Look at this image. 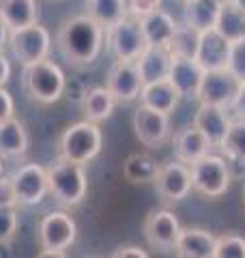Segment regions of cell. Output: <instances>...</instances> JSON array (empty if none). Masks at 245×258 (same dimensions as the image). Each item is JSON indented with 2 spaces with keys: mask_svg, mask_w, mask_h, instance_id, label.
<instances>
[{
  "mask_svg": "<svg viewBox=\"0 0 245 258\" xmlns=\"http://www.w3.org/2000/svg\"><path fill=\"white\" fill-rule=\"evenodd\" d=\"M232 3H234L236 7H241V9L245 11V0H232Z\"/></svg>",
  "mask_w": 245,
  "mask_h": 258,
  "instance_id": "7bdbcfd3",
  "label": "cell"
},
{
  "mask_svg": "<svg viewBox=\"0 0 245 258\" xmlns=\"http://www.w3.org/2000/svg\"><path fill=\"white\" fill-rule=\"evenodd\" d=\"M9 45L15 56V60H20L24 67L32 62H39L47 58L50 52V32L39 24H32L26 28L9 30Z\"/></svg>",
  "mask_w": 245,
  "mask_h": 258,
  "instance_id": "52a82bcc",
  "label": "cell"
},
{
  "mask_svg": "<svg viewBox=\"0 0 245 258\" xmlns=\"http://www.w3.org/2000/svg\"><path fill=\"white\" fill-rule=\"evenodd\" d=\"M140 24H142V32H144L149 45H168L176 30L174 18L163 9H157L149 15H144Z\"/></svg>",
  "mask_w": 245,
  "mask_h": 258,
  "instance_id": "cb8c5ba5",
  "label": "cell"
},
{
  "mask_svg": "<svg viewBox=\"0 0 245 258\" xmlns=\"http://www.w3.org/2000/svg\"><path fill=\"white\" fill-rule=\"evenodd\" d=\"M178 99H181V95L176 93V88L172 86V82L168 78L159 80V82H153V84H146L140 93L142 106L163 112V114L174 112V108L178 106Z\"/></svg>",
  "mask_w": 245,
  "mask_h": 258,
  "instance_id": "44dd1931",
  "label": "cell"
},
{
  "mask_svg": "<svg viewBox=\"0 0 245 258\" xmlns=\"http://www.w3.org/2000/svg\"><path fill=\"white\" fill-rule=\"evenodd\" d=\"M219 149L226 153L228 159L245 164V120H241V118L232 120L222 144H219Z\"/></svg>",
  "mask_w": 245,
  "mask_h": 258,
  "instance_id": "4dcf8cb0",
  "label": "cell"
},
{
  "mask_svg": "<svg viewBox=\"0 0 245 258\" xmlns=\"http://www.w3.org/2000/svg\"><path fill=\"white\" fill-rule=\"evenodd\" d=\"M170 114L151 110L140 103V108L134 112V129L136 136L144 147L159 149L170 136Z\"/></svg>",
  "mask_w": 245,
  "mask_h": 258,
  "instance_id": "5bb4252c",
  "label": "cell"
},
{
  "mask_svg": "<svg viewBox=\"0 0 245 258\" xmlns=\"http://www.w3.org/2000/svg\"><path fill=\"white\" fill-rule=\"evenodd\" d=\"M105 39H108V50L116 60L136 62L142 56V52L149 47L140 20L132 18V15H127L114 26H110Z\"/></svg>",
  "mask_w": 245,
  "mask_h": 258,
  "instance_id": "5b68a950",
  "label": "cell"
},
{
  "mask_svg": "<svg viewBox=\"0 0 245 258\" xmlns=\"http://www.w3.org/2000/svg\"><path fill=\"white\" fill-rule=\"evenodd\" d=\"M9 78H11V64L7 60V56L0 52V88L9 82Z\"/></svg>",
  "mask_w": 245,
  "mask_h": 258,
  "instance_id": "ab89813d",
  "label": "cell"
},
{
  "mask_svg": "<svg viewBox=\"0 0 245 258\" xmlns=\"http://www.w3.org/2000/svg\"><path fill=\"white\" fill-rule=\"evenodd\" d=\"M28 149V134L18 118L0 123V157H20Z\"/></svg>",
  "mask_w": 245,
  "mask_h": 258,
  "instance_id": "d4e9b609",
  "label": "cell"
},
{
  "mask_svg": "<svg viewBox=\"0 0 245 258\" xmlns=\"http://www.w3.org/2000/svg\"><path fill=\"white\" fill-rule=\"evenodd\" d=\"M56 45L65 62L84 69L97 60L103 45V26L88 15H76L65 20L56 35Z\"/></svg>",
  "mask_w": 245,
  "mask_h": 258,
  "instance_id": "6da1fadb",
  "label": "cell"
},
{
  "mask_svg": "<svg viewBox=\"0 0 245 258\" xmlns=\"http://www.w3.org/2000/svg\"><path fill=\"white\" fill-rule=\"evenodd\" d=\"M198 43H200V32L187 26V24H176V30L172 39H170V52L172 56H181V58H196L198 52Z\"/></svg>",
  "mask_w": 245,
  "mask_h": 258,
  "instance_id": "f546056e",
  "label": "cell"
},
{
  "mask_svg": "<svg viewBox=\"0 0 245 258\" xmlns=\"http://www.w3.org/2000/svg\"><path fill=\"white\" fill-rule=\"evenodd\" d=\"M181 235V224L176 215L168 209H155L144 220V237L149 245L159 252H170L176 245V239Z\"/></svg>",
  "mask_w": 245,
  "mask_h": 258,
  "instance_id": "8fae6325",
  "label": "cell"
},
{
  "mask_svg": "<svg viewBox=\"0 0 245 258\" xmlns=\"http://www.w3.org/2000/svg\"><path fill=\"white\" fill-rule=\"evenodd\" d=\"M239 86H241V80L228 69L204 71L198 101L200 103H213V106H222V108H230L236 93H239Z\"/></svg>",
  "mask_w": 245,
  "mask_h": 258,
  "instance_id": "30bf717a",
  "label": "cell"
},
{
  "mask_svg": "<svg viewBox=\"0 0 245 258\" xmlns=\"http://www.w3.org/2000/svg\"><path fill=\"white\" fill-rule=\"evenodd\" d=\"M228 71L245 82V39L230 43V54H228Z\"/></svg>",
  "mask_w": 245,
  "mask_h": 258,
  "instance_id": "836d02e7",
  "label": "cell"
},
{
  "mask_svg": "<svg viewBox=\"0 0 245 258\" xmlns=\"http://www.w3.org/2000/svg\"><path fill=\"white\" fill-rule=\"evenodd\" d=\"M101 142H103V136L99 125L91 123V120H80V123H73L63 132L58 140L60 157L84 166L99 155Z\"/></svg>",
  "mask_w": 245,
  "mask_h": 258,
  "instance_id": "277c9868",
  "label": "cell"
},
{
  "mask_svg": "<svg viewBox=\"0 0 245 258\" xmlns=\"http://www.w3.org/2000/svg\"><path fill=\"white\" fill-rule=\"evenodd\" d=\"M153 187L166 203H181L192 191V168L181 161H170V164L159 166Z\"/></svg>",
  "mask_w": 245,
  "mask_h": 258,
  "instance_id": "9c48e42d",
  "label": "cell"
},
{
  "mask_svg": "<svg viewBox=\"0 0 245 258\" xmlns=\"http://www.w3.org/2000/svg\"><path fill=\"white\" fill-rule=\"evenodd\" d=\"M192 168V189L204 198H219L230 187V168L219 155H204Z\"/></svg>",
  "mask_w": 245,
  "mask_h": 258,
  "instance_id": "8992f818",
  "label": "cell"
},
{
  "mask_svg": "<svg viewBox=\"0 0 245 258\" xmlns=\"http://www.w3.org/2000/svg\"><path fill=\"white\" fill-rule=\"evenodd\" d=\"M18 232V209L0 207V245H7Z\"/></svg>",
  "mask_w": 245,
  "mask_h": 258,
  "instance_id": "d6a6232c",
  "label": "cell"
},
{
  "mask_svg": "<svg viewBox=\"0 0 245 258\" xmlns=\"http://www.w3.org/2000/svg\"><path fill=\"white\" fill-rule=\"evenodd\" d=\"M213 149V144L209 142V138L204 136L194 123L183 127L181 132L174 134L172 138V151H174V159L181 164L192 166L204 155H209V151Z\"/></svg>",
  "mask_w": 245,
  "mask_h": 258,
  "instance_id": "2e32d148",
  "label": "cell"
},
{
  "mask_svg": "<svg viewBox=\"0 0 245 258\" xmlns=\"http://www.w3.org/2000/svg\"><path fill=\"white\" fill-rule=\"evenodd\" d=\"M243 198H245V187H243Z\"/></svg>",
  "mask_w": 245,
  "mask_h": 258,
  "instance_id": "bcb514c9",
  "label": "cell"
},
{
  "mask_svg": "<svg viewBox=\"0 0 245 258\" xmlns=\"http://www.w3.org/2000/svg\"><path fill=\"white\" fill-rule=\"evenodd\" d=\"M0 176H3V159H0Z\"/></svg>",
  "mask_w": 245,
  "mask_h": 258,
  "instance_id": "f6af8a7d",
  "label": "cell"
},
{
  "mask_svg": "<svg viewBox=\"0 0 245 258\" xmlns=\"http://www.w3.org/2000/svg\"><path fill=\"white\" fill-rule=\"evenodd\" d=\"M230 116H228V108L213 106V103H200L194 116V125L207 136L213 147H219L224 136L230 127Z\"/></svg>",
  "mask_w": 245,
  "mask_h": 258,
  "instance_id": "ac0fdd59",
  "label": "cell"
},
{
  "mask_svg": "<svg viewBox=\"0 0 245 258\" xmlns=\"http://www.w3.org/2000/svg\"><path fill=\"white\" fill-rule=\"evenodd\" d=\"M215 30L222 37H226L230 43L245 39V11L241 9V7H236L232 0L222 5L219 15H217Z\"/></svg>",
  "mask_w": 245,
  "mask_h": 258,
  "instance_id": "4316f807",
  "label": "cell"
},
{
  "mask_svg": "<svg viewBox=\"0 0 245 258\" xmlns=\"http://www.w3.org/2000/svg\"><path fill=\"white\" fill-rule=\"evenodd\" d=\"M114 97L108 91V86H95L86 91L84 101H82V110H84L86 120L91 123H101V120L110 118L114 112Z\"/></svg>",
  "mask_w": 245,
  "mask_h": 258,
  "instance_id": "484cf974",
  "label": "cell"
},
{
  "mask_svg": "<svg viewBox=\"0 0 245 258\" xmlns=\"http://www.w3.org/2000/svg\"><path fill=\"white\" fill-rule=\"evenodd\" d=\"M112 258H149V254L138 245H120L114 249Z\"/></svg>",
  "mask_w": 245,
  "mask_h": 258,
  "instance_id": "74e56055",
  "label": "cell"
},
{
  "mask_svg": "<svg viewBox=\"0 0 245 258\" xmlns=\"http://www.w3.org/2000/svg\"><path fill=\"white\" fill-rule=\"evenodd\" d=\"M22 86L32 101L50 106V103L58 101L65 93V74L58 64L52 60H39L26 64L22 71Z\"/></svg>",
  "mask_w": 245,
  "mask_h": 258,
  "instance_id": "3957f363",
  "label": "cell"
},
{
  "mask_svg": "<svg viewBox=\"0 0 245 258\" xmlns=\"http://www.w3.org/2000/svg\"><path fill=\"white\" fill-rule=\"evenodd\" d=\"M37 258H67V254L58 252V249H41V254Z\"/></svg>",
  "mask_w": 245,
  "mask_h": 258,
  "instance_id": "b9f144b4",
  "label": "cell"
},
{
  "mask_svg": "<svg viewBox=\"0 0 245 258\" xmlns=\"http://www.w3.org/2000/svg\"><path fill=\"white\" fill-rule=\"evenodd\" d=\"M213 258H245V239L234 232H224L217 237Z\"/></svg>",
  "mask_w": 245,
  "mask_h": 258,
  "instance_id": "1f68e13d",
  "label": "cell"
},
{
  "mask_svg": "<svg viewBox=\"0 0 245 258\" xmlns=\"http://www.w3.org/2000/svg\"><path fill=\"white\" fill-rule=\"evenodd\" d=\"M230 108H232V112L236 114V118L245 120V82H241L239 93H236V97H234V101H232Z\"/></svg>",
  "mask_w": 245,
  "mask_h": 258,
  "instance_id": "f35d334b",
  "label": "cell"
},
{
  "mask_svg": "<svg viewBox=\"0 0 245 258\" xmlns=\"http://www.w3.org/2000/svg\"><path fill=\"white\" fill-rule=\"evenodd\" d=\"M0 18L9 30L32 26L39 18V5L37 0H0Z\"/></svg>",
  "mask_w": 245,
  "mask_h": 258,
  "instance_id": "603a6c76",
  "label": "cell"
},
{
  "mask_svg": "<svg viewBox=\"0 0 245 258\" xmlns=\"http://www.w3.org/2000/svg\"><path fill=\"white\" fill-rule=\"evenodd\" d=\"M37 237H39L41 249H58V252H65L76 241L78 226L69 213L52 211L39 220Z\"/></svg>",
  "mask_w": 245,
  "mask_h": 258,
  "instance_id": "ba28073f",
  "label": "cell"
},
{
  "mask_svg": "<svg viewBox=\"0 0 245 258\" xmlns=\"http://www.w3.org/2000/svg\"><path fill=\"white\" fill-rule=\"evenodd\" d=\"M11 183L15 189V196H18L20 205H39L41 200L45 198V194L50 191L47 189V172L45 168H41L37 164H26L18 168L11 174Z\"/></svg>",
  "mask_w": 245,
  "mask_h": 258,
  "instance_id": "4fadbf2b",
  "label": "cell"
},
{
  "mask_svg": "<svg viewBox=\"0 0 245 258\" xmlns=\"http://www.w3.org/2000/svg\"><path fill=\"white\" fill-rule=\"evenodd\" d=\"M217 3H219V5H226V3H230V0H217Z\"/></svg>",
  "mask_w": 245,
  "mask_h": 258,
  "instance_id": "ee69618b",
  "label": "cell"
},
{
  "mask_svg": "<svg viewBox=\"0 0 245 258\" xmlns=\"http://www.w3.org/2000/svg\"><path fill=\"white\" fill-rule=\"evenodd\" d=\"M228 54H230V41L222 37L215 28L200 32V43L196 52V60L204 71L228 69Z\"/></svg>",
  "mask_w": 245,
  "mask_h": 258,
  "instance_id": "e0dca14e",
  "label": "cell"
},
{
  "mask_svg": "<svg viewBox=\"0 0 245 258\" xmlns=\"http://www.w3.org/2000/svg\"><path fill=\"white\" fill-rule=\"evenodd\" d=\"M47 172V189L54 200L63 207H76L86 196V174L84 166L58 157L45 168Z\"/></svg>",
  "mask_w": 245,
  "mask_h": 258,
  "instance_id": "7a4b0ae2",
  "label": "cell"
},
{
  "mask_svg": "<svg viewBox=\"0 0 245 258\" xmlns=\"http://www.w3.org/2000/svg\"><path fill=\"white\" fill-rule=\"evenodd\" d=\"M105 86H108V91L112 93L116 103H132L136 99H140L144 82L140 78V71H138L136 62L116 60L108 74Z\"/></svg>",
  "mask_w": 245,
  "mask_h": 258,
  "instance_id": "7c38bea8",
  "label": "cell"
},
{
  "mask_svg": "<svg viewBox=\"0 0 245 258\" xmlns=\"http://www.w3.org/2000/svg\"><path fill=\"white\" fill-rule=\"evenodd\" d=\"M157 172H159L157 159H153L151 155H146V153H134V155H129L125 159V164H122V174L134 185L153 183Z\"/></svg>",
  "mask_w": 245,
  "mask_h": 258,
  "instance_id": "83f0119b",
  "label": "cell"
},
{
  "mask_svg": "<svg viewBox=\"0 0 245 258\" xmlns=\"http://www.w3.org/2000/svg\"><path fill=\"white\" fill-rule=\"evenodd\" d=\"M127 3V15L142 20L144 15L161 9V0H125Z\"/></svg>",
  "mask_w": 245,
  "mask_h": 258,
  "instance_id": "e575fe53",
  "label": "cell"
},
{
  "mask_svg": "<svg viewBox=\"0 0 245 258\" xmlns=\"http://www.w3.org/2000/svg\"><path fill=\"white\" fill-rule=\"evenodd\" d=\"M86 15L103 26V30H108L122 18H127V3L125 0H86Z\"/></svg>",
  "mask_w": 245,
  "mask_h": 258,
  "instance_id": "f1b7e54d",
  "label": "cell"
},
{
  "mask_svg": "<svg viewBox=\"0 0 245 258\" xmlns=\"http://www.w3.org/2000/svg\"><path fill=\"white\" fill-rule=\"evenodd\" d=\"M5 43H9V28H7V24L5 20L0 18V52H3V47Z\"/></svg>",
  "mask_w": 245,
  "mask_h": 258,
  "instance_id": "60d3db41",
  "label": "cell"
},
{
  "mask_svg": "<svg viewBox=\"0 0 245 258\" xmlns=\"http://www.w3.org/2000/svg\"><path fill=\"white\" fill-rule=\"evenodd\" d=\"M202 78H204V69L200 67V62L196 58H181V56H174L172 58L168 80L172 82L176 93L183 99H198Z\"/></svg>",
  "mask_w": 245,
  "mask_h": 258,
  "instance_id": "9a60e30c",
  "label": "cell"
},
{
  "mask_svg": "<svg viewBox=\"0 0 245 258\" xmlns=\"http://www.w3.org/2000/svg\"><path fill=\"white\" fill-rule=\"evenodd\" d=\"M217 237L204 228H181L174 254L178 258H213Z\"/></svg>",
  "mask_w": 245,
  "mask_h": 258,
  "instance_id": "d6986e66",
  "label": "cell"
},
{
  "mask_svg": "<svg viewBox=\"0 0 245 258\" xmlns=\"http://www.w3.org/2000/svg\"><path fill=\"white\" fill-rule=\"evenodd\" d=\"M183 3H185V0H183Z\"/></svg>",
  "mask_w": 245,
  "mask_h": 258,
  "instance_id": "7dc6e473",
  "label": "cell"
},
{
  "mask_svg": "<svg viewBox=\"0 0 245 258\" xmlns=\"http://www.w3.org/2000/svg\"><path fill=\"white\" fill-rule=\"evenodd\" d=\"M9 118H13V97L5 88H0V123Z\"/></svg>",
  "mask_w": 245,
  "mask_h": 258,
  "instance_id": "8d00e7d4",
  "label": "cell"
},
{
  "mask_svg": "<svg viewBox=\"0 0 245 258\" xmlns=\"http://www.w3.org/2000/svg\"><path fill=\"white\" fill-rule=\"evenodd\" d=\"M222 5L217 0H185L183 5V24L196 28L198 32L215 28Z\"/></svg>",
  "mask_w": 245,
  "mask_h": 258,
  "instance_id": "7402d4cb",
  "label": "cell"
},
{
  "mask_svg": "<svg viewBox=\"0 0 245 258\" xmlns=\"http://www.w3.org/2000/svg\"><path fill=\"white\" fill-rule=\"evenodd\" d=\"M18 196H15L11 176L9 179H3L0 176V207H18Z\"/></svg>",
  "mask_w": 245,
  "mask_h": 258,
  "instance_id": "d590c367",
  "label": "cell"
},
{
  "mask_svg": "<svg viewBox=\"0 0 245 258\" xmlns=\"http://www.w3.org/2000/svg\"><path fill=\"white\" fill-rule=\"evenodd\" d=\"M172 52H170L168 45H149L142 52V56L136 60L138 71H140V78L144 86L159 82V80H166L170 76V67H172Z\"/></svg>",
  "mask_w": 245,
  "mask_h": 258,
  "instance_id": "ffe728a7",
  "label": "cell"
}]
</instances>
